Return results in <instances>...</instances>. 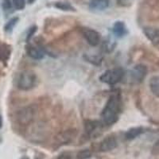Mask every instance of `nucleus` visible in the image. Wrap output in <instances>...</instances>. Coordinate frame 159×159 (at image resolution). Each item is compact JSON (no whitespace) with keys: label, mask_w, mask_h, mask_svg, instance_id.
Here are the masks:
<instances>
[{"label":"nucleus","mask_w":159,"mask_h":159,"mask_svg":"<svg viewBox=\"0 0 159 159\" xmlns=\"http://www.w3.org/2000/svg\"><path fill=\"white\" fill-rule=\"evenodd\" d=\"M120 110V99L119 96H111L107 100L104 108L102 111V119L103 123L107 125L114 124L118 120L119 112Z\"/></svg>","instance_id":"obj_1"},{"label":"nucleus","mask_w":159,"mask_h":159,"mask_svg":"<svg viewBox=\"0 0 159 159\" xmlns=\"http://www.w3.org/2000/svg\"><path fill=\"white\" fill-rule=\"evenodd\" d=\"M37 76L32 71H24L18 79V88L21 90L28 91L36 85Z\"/></svg>","instance_id":"obj_2"},{"label":"nucleus","mask_w":159,"mask_h":159,"mask_svg":"<svg viewBox=\"0 0 159 159\" xmlns=\"http://www.w3.org/2000/svg\"><path fill=\"white\" fill-rule=\"evenodd\" d=\"M124 71L121 68H116V69H110L107 70L101 75L99 77V80L103 83H106L107 84L114 85L116 84L121 81L124 76Z\"/></svg>","instance_id":"obj_3"},{"label":"nucleus","mask_w":159,"mask_h":159,"mask_svg":"<svg viewBox=\"0 0 159 159\" xmlns=\"http://www.w3.org/2000/svg\"><path fill=\"white\" fill-rule=\"evenodd\" d=\"M82 34L85 39L87 40L88 43L92 46H96L99 43V33L96 32L94 30H91L89 28H84L82 30Z\"/></svg>","instance_id":"obj_4"},{"label":"nucleus","mask_w":159,"mask_h":159,"mask_svg":"<svg viewBox=\"0 0 159 159\" xmlns=\"http://www.w3.org/2000/svg\"><path fill=\"white\" fill-rule=\"evenodd\" d=\"M147 73V69L146 66L143 65H136L134 69H132L130 76H131L132 80L135 83H139L143 81Z\"/></svg>","instance_id":"obj_5"},{"label":"nucleus","mask_w":159,"mask_h":159,"mask_svg":"<svg viewBox=\"0 0 159 159\" xmlns=\"http://www.w3.org/2000/svg\"><path fill=\"white\" fill-rule=\"evenodd\" d=\"M117 145V140L114 136H107L100 143L99 150L102 152H108L116 149Z\"/></svg>","instance_id":"obj_6"},{"label":"nucleus","mask_w":159,"mask_h":159,"mask_svg":"<svg viewBox=\"0 0 159 159\" xmlns=\"http://www.w3.org/2000/svg\"><path fill=\"white\" fill-rule=\"evenodd\" d=\"M144 33L152 43L156 46H159V29L145 28Z\"/></svg>","instance_id":"obj_7"},{"label":"nucleus","mask_w":159,"mask_h":159,"mask_svg":"<svg viewBox=\"0 0 159 159\" xmlns=\"http://www.w3.org/2000/svg\"><path fill=\"white\" fill-rule=\"evenodd\" d=\"M109 6V0H92L89 4L90 9L94 11H103Z\"/></svg>","instance_id":"obj_8"},{"label":"nucleus","mask_w":159,"mask_h":159,"mask_svg":"<svg viewBox=\"0 0 159 159\" xmlns=\"http://www.w3.org/2000/svg\"><path fill=\"white\" fill-rule=\"evenodd\" d=\"M113 32L117 37H123L127 34V28L123 22H116L113 26Z\"/></svg>","instance_id":"obj_9"},{"label":"nucleus","mask_w":159,"mask_h":159,"mask_svg":"<svg viewBox=\"0 0 159 159\" xmlns=\"http://www.w3.org/2000/svg\"><path fill=\"white\" fill-rule=\"evenodd\" d=\"M143 133V127H133V128H130V130H128L125 134V138L127 139V140H132V139H136L137 137H139L140 134H142Z\"/></svg>","instance_id":"obj_10"},{"label":"nucleus","mask_w":159,"mask_h":159,"mask_svg":"<svg viewBox=\"0 0 159 159\" xmlns=\"http://www.w3.org/2000/svg\"><path fill=\"white\" fill-rule=\"evenodd\" d=\"M27 50V53L30 57L34 58V59L36 60H39L42 59V57H44L43 52L42 51L40 50L39 49H38L35 46H33V45H29L26 49Z\"/></svg>","instance_id":"obj_11"},{"label":"nucleus","mask_w":159,"mask_h":159,"mask_svg":"<svg viewBox=\"0 0 159 159\" xmlns=\"http://www.w3.org/2000/svg\"><path fill=\"white\" fill-rule=\"evenodd\" d=\"M150 88L152 93L159 97V76H154L150 79Z\"/></svg>","instance_id":"obj_12"},{"label":"nucleus","mask_w":159,"mask_h":159,"mask_svg":"<svg viewBox=\"0 0 159 159\" xmlns=\"http://www.w3.org/2000/svg\"><path fill=\"white\" fill-rule=\"evenodd\" d=\"M55 7L60 10H63V11H74V8L72 7L70 3L69 2H56Z\"/></svg>","instance_id":"obj_13"},{"label":"nucleus","mask_w":159,"mask_h":159,"mask_svg":"<svg viewBox=\"0 0 159 159\" xmlns=\"http://www.w3.org/2000/svg\"><path fill=\"white\" fill-rule=\"evenodd\" d=\"M91 157H92V153L88 149L80 151L77 155H76V158L77 159H89Z\"/></svg>","instance_id":"obj_14"},{"label":"nucleus","mask_w":159,"mask_h":159,"mask_svg":"<svg viewBox=\"0 0 159 159\" xmlns=\"http://www.w3.org/2000/svg\"><path fill=\"white\" fill-rule=\"evenodd\" d=\"M32 118V111L30 109V111H24L22 112V115L19 116V119H21L22 123H25V122H28L30 119Z\"/></svg>","instance_id":"obj_15"},{"label":"nucleus","mask_w":159,"mask_h":159,"mask_svg":"<svg viewBox=\"0 0 159 159\" xmlns=\"http://www.w3.org/2000/svg\"><path fill=\"white\" fill-rule=\"evenodd\" d=\"M18 18H11L9 22L6 24L5 28H4V29H5V30L6 31H11V30H12V29L15 27V25H16L17 22H18Z\"/></svg>","instance_id":"obj_16"},{"label":"nucleus","mask_w":159,"mask_h":159,"mask_svg":"<svg viewBox=\"0 0 159 159\" xmlns=\"http://www.w3.org/2000/svg\"><path fill=\"white\" fill-rule=\"evenodd\" d=\"M97 123L96 122H88L87 124H85V129H86V131L88 133H92V132L96 130V128L97 127Z\"/></svg>","instance_id":"obj_17"},{"label":"nucleus","mask_w":159,"mask_h":159,"mask_svg":"<svg viewBox=\"0 0 159 159\" xmlns=\"http://www.w3.org/2000/svg\"><path fill=\"white\" fill-rule=\"evenodd\" d=\"M13 4L17 10H22L25 8V0H13Z\"/></svg>","instance_id":"obj_18"},{"label":"nucleus","mask_w":159,"mask_h":159,"mask_svg":"<svg viewBox=\"0 0 159 159\" xmlns=\"http://www.w3.org/2000/svg\"><path fill=\"white\" fill-rule=\"evenodd\" d=\"M11 7H12V5H11V0H2V7L4 10H6V11L10 10Z\"/></svg>","instance_id":"obj_19"},{"label":"nucleus","mask_w":159,"mask_h":159,"mask_svg":"<svg viewBox=\"0 0 159 159\" xmlns=\"http://www.w3.org/2000/svg\"><path fill=\"white\" fill-rule=\"evenodd\" d=\"M133 2V0H117L118 4L123 6V7H127V6L130 5Z\"/></svg>","instance_id":"obj_20"},{"label":"nucleus","mask_w":159,"mask_h":159,"mask_svg":"<svg viewBox=\"0 0 159 159\" xmlns=\"http://www.w3.org/2000/svg\"><path fill=\"white\" fill-rule=\"evenodd\" d=\"M56 159H70V156L68 154H62L58 156Z\"/></svg>","instance_id":"obj_21"},{"label":"nucleus","mask_w":159,"mask_h":159,"mask_svg":"<svg viewBox=\"0 0 159 159\" xmlns=\"http://www.w3.org/2000/svg\"><path fill=\"white\" fill-rule=\"evenodd\" d=\"M36 30H37V27H33V28H31V29H30V33H29V34H28V37H27V40L29 39L30 38L31 36H32L33 34H34V32L35 31H36Z\"/></svg>","instance_id":"obj_22"},{"label":"nucleus","mask_w":159,"mask_h":159,"mask_svg":"<svg viewBox=\"0 0 159 159\" xmlns=\"http://www.w3.org/2000/svg\"><path fill=\"white\" fill-rule=\"evenodd\" d=\"M2 116H0V128L2 127Z\"/></svg>","instance_id":"obj_23"},{"label":"nucleus","mask_w":159,"mask_h":159,"mask_svg":"<svg viewBox=\"0 0 159 159\" xmlns=\"http://www.w3.org/2000/svg\"><path fill=\"white\" fill-rule=\"evenodd\" d=\"M34 1L35 0H27L28 3H30V4H32L33 2H34Z\"/></svg>","instance_id":"obj_24"},{"label":"nucleus","mask_w":159,"mask_h":159,"mask_svg":"<svg viewBox=\"0 0 159 159\" xmlns=\"http://www.w3.org/2000/svg\"><path fill=\"white\" fill-rule=\"evenodd\" d=\"M155 147H157V148H158V149H159V141L157 142V143H156V145H155Z\"/></svg>","instance_id":"obj_25"},{"label":"nucleus","mask_w":159,"mask_h":159,"mask_svg":"<svg viewBox=\"0 0 159 159\" xmlns=\"http://www.w3.org/2000/svg\"><path fill=\"white\" fill-rule=\"evenodd\" d=\"M21 159H29V158H28L27 157H22V158H21Z\"/></svg>","instance_id":"obj_26"}]
</instances>
